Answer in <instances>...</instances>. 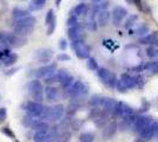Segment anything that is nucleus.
<instances>
[{
	"label": "nucleus",
	"mask_w": 158,
	"mask_h": 142,
	"mask_svg": "<svg viewBox=\"0 0 158 142\" xmlns=\"http://www.w3.org/2000/svg\"><path fill=\"white\" fill-rule=\"evenodd\" d=\"M0 101H1V95H0Z\"/></svg>",
	"instance_id": "obj_47"
},
{
	"label": "nucleus",
	"mask_w": 158,
	"mask_h": 142,
	"mask_svg": "<svg viewBox=\"0 0 158 142\" xmlns=\"http://www.w3.org/2000/svg\"><path fill=\"white\" fill-rule=\"evenodd\" d=\"M66 93L71 98H79L89 93V87L83 81H74L72 85L66 90Z\"/></svg>",
	"instance_id": "obj_4"
},
{
	"label": "nucleus",
	"mask_w": 158,
	"mask_h": 142,
	"mask_svg": "<svg viewBox=\"0 0 158 142\" xmlns=\"http://www.w3.org/2000/svg\"><path fill=\"white\" fill-rule=\"evenodd\" d=\"M60 2H61V0H56V5H57V6H59Z\"/></svg>",
	"instance_id": "obj_45"
},
{
	"label": "nucleus",
	"mask_w": 158,
	"mask_h": 142,
	"mask_svg": "<svg viewBox=\"0 0 158 142\" xmlns=\"http://www.w3.org/2000/svg\"><path fill=\"white\" fill-rule=\"evenodd\" d=\"M67 36H69V38L71 39L72 43H74V41H81L84 39V31H83V28L79 25L78 26L69 27Z\"/></svg>",
	"instance_id": "obj_16"
},
{
	"label": "nucleus",
	"mask_w": 158,
	"mask_h": 142,
	"mask_svg": "<svg viewBox=\"0 0 158 142\" xmlns=\"http://www.w3.org/2000/svg\"><path fill=\"white\" fill-rule=\"evenodd\" d=\"M131 70L132 71H135V72H142V71H144V67H143V64H139V65L133 67Z\"/></svg>",
	"instance_id": "obj_41"
},
{
	"label": "nucleus",
	"mask_w": 158,
	"mask_h": 142,
	"mask_svg": "<svg viewBox=\"0 0 158 142\" xmlns=\"http://www.w3.org/2000/svg\"><path fill=\"white\" fill-rule=\"evenodd\" d=\"M151 123H152L151 117H149V116H138V117L136 118L135 123H133L132 128H133V131L139 133V131H142L146 126H149V124H151Z\"/></svg>",
	"instance_id": "obj_14"
},
{
	"label": "nucleus",
	"mask_w": 158,
	"mask_h": 142,
	"mask_svg": "<svg viewBox=\"0 0 158 142\" xmlns=\"http://www.w3.org/2000/svg\"><path fill=\"white\" fill-rule=\"evenodd\" d=\"M133 114H135V113H133V109H132L130 105H127L126 103H123V102H118V105H117V108L114 110L113 116L125 118V117L131 116V115H133Z\"/></svg>",
	"instance_id": "obj_12"
},
{
	"label": "nucleus",
	"mask_w": 158,
	"mask_h": 142,
	"mask_svg": "<svg viewBox=\"0 0 158 142\" xmlns=\"http://www.w3.org/2000/svg\"><path fill=\"white\" fill-rule=\"evenodd\" d=\"M65 114V109L63 104H53L51 107H46L43 120L47 122H58L63 120Z\"/></svg>",
	"instance_id": "obj_2"
},
{
	"label": "nucleus",
	"mask_w": 158,
	"mask_h": 142,
	"mask_svg": "<svg viewBox=\"0 0 158 142\" xmlns=\"http://www.w3.org/2000/svg\"><path fill=\"white\" fill-rule=\"evenodd\" d=\"M52 56L53 51L50 49H40V50H37L35 54H34V57L38 58L39 61H48Z\"/></svg>",
	"instance_id": "obj_21"
},
{
	"label": "nucleus",
	"mask_w": 158,
	"mask_h": 142,
	"mask_svg": "<svg viewBox=\"0 0 158 142\" xmlns=\"http://www.w3.org/2000/svg\"><path fill=\"white\" fill-rule=\"evenodd\" d=\"M7 116V109L0 108V120H5Z\"/></svg>",
	"instance_id": "obj_42"
},
{
	"label": "nucleus",
	"mask_w": 158,
	"mask_h": 142,
	"mask_svg": "<svg viewBox=\"0 0 158 142\" xmlns=\"http://www.w3.org/2000/svg\"><path fill=\"white\" fill-rule=\"evenodd\" d=\"M144 67V71H149V72H158V61H152V62H146L143 64Z\"/></svg>",
	"instance_id": "obj_30"
},
{
	"label": "nucleus",
	"mask_w": 158,
	"mask_h": 142,
	"mask_svg": "<svg viewBox=\"0 0 158 142\" xmlns=\"http://www.w3.org/2000/svg\"><path fill=\"white\" fill-rule=\"evenodd\" d=\"M18 61V54H7L4 58H2V63L5 67H11L15 64V62Z\"/></svg>",
	"instance_id": "obj_27"
},
{
	"label": "nucleus",
	"mask_w": 158,
	"mask_h": 142,
	"mask_svg": "<svg viewBox=\"0 0 158 142\" xmlns=\"http://www.w3.org/2000/svg\"><path fill=\"white\" fill-rule=\"evenodd\" d=\"M66 47H67V43H66L65 39H60L59 41V49L60 50H63V51H65Z\"/></svg>",
	"instance_id": "obj_43"
},
{
	"label": "nucleus",
	"mask_w": 158,
	"mask_h": 142,
	"mask_svg": "<svg viewBox=\"0 0 158 142\" xmlns=\"http://www.w3.org/2000/svg\"><path fill=\"white\" fill-rule=\"evenodd\" d=\"M138 20V14H131V15H129V18L126 19L125 24H124V27L125 28H130L135 25V23Z\"/></svg>",
	"instance_id": "obj_31"
},
{
	"label": "nucleus",
	"mask_w": 158,
	"mask_h": 142,
	"mask_svg": "<svg viewBox=\"0 0 158 142\" xmlns=\"http://www.w3.org/2000/svg\"><path fill=\"white\" fill-rule=\"evenodd\" d=\"M117 130H118V124L116 122H111L106 126L105 130H104V136L105 137H112L117 133Z\"/></svg>",
	"instance_id": "obj_24"
},
{
	"label": "nucleus",
	"mask_w": 158,
	"mask_h": 142,
	"mask_svg": "<svg viewBox=\"0 0 158 142\" xmlns=\"http://www.w3.org/2000/svg\"><path fill=\"white\" fill-rule=\"evenodd\" d=\"M35 17L34 15H27V17H24L21 19H18L15 20V24H14V27H27V26H34L35 24Z\"/></svg>",
	"instance_id": "obj_19"
},
{
	"label": "nucleus",
	"mask_w": 158,
	"mask_h": 142,
	"mask_svg": "<svg viewBox=\"0 0 158 142\" xmlns=\"http://www.w3.org/2000/svg\"><path fill=\"white\" fill-rule=\"evenodd\" d=\"M46 142H53L52 140H50V141H46Z\"/></svg>",
	"instance_id": "obj_46"
},
{
	"label": "nucleus",
	"mask_w": 158,
	"mask_h": 142,
	"mask_svg": "<svg viewBox=\"0 0 158 142\" xmlns=\"http://www.w3.org/2000/svg\"><path fill=\"white\" fill-rule=\"evenodd\" d=\"M54 18H56V14H54V12H53V10H48L46 13V18H45V25L48 26V25L51 24V21H52Z\"/></svg>",
	"instance_id": "obj_38"
},
{
	"label": "nucleus",
	"mask_w": 158,
	"mask_h": 142,
	"mask_svg": "<svg viewBox=\"0 0 158 142\" xmlns=\"http://www.w3.org/2000/svg\"><path fill=\"white\" fill-rule=\"evenodd\" d=\"M93 1V4H99V2H102L103 0H92Z\"/></svg>",
	"instance_id": "obj_44"
},
{
	"label": "nucleus",
	"mask_w": 158,
	"mask_h": 142,
	"mask_svg": "<svg viewBox=\"0 0 158 142\" xmlns=\"http://www.w3.org/2000/svg\"><path fill=\"white\" fill-rule=\"evenodd\" d=\"M57 72V64L56 63H51V64H46V65H43L40 68L35 69L34 70V76L35 78H46L47 76Z\"/></svg>",
	"instance_id": "obj_8"
},
{
	"label": "nucleus",
	"mask_w": 158,
	"mask_h": 142,
	"mask_svg": "<svg viewBox=\"0 0 158 142\" xmlns=\"http://www.w3.org/2000/svg\"><path fill=\"white\" fill-rule=\"evenodd\" d=\"M44 82H45V84H46V85H53L54 83H59V82H58V76H57V72H54V74L47 76L46 78H44Z\"/></svg>",
	"instance_id": "obj_33"
},
{
	"label": "nucleus",
	"mask_w": 158,
	"mask_h": 142,
	"mask_svg": "<svg viewBox=\"0 0 158 142\" xmlns=\"http://www.w3.org/2000/svg\"><path fill=\"white\" fill-rule=\"evenodd\" d=\"M66 23H67V26L69 27L78 26V17H76V15L71 14V15L69 17V19H67Z\"/></svg>",
	"instance_id": "obj_37"
},
{
	"label": "nucleus",
	"mask_w": 158,
	"mask_h": 142,
	"mask_svg": "<svg viewBox=\"0 0 158 142\" xmlns=\"http://www.w3.org/2000/svg\"><path fill=\"white\" fill-rule=\"evenodd\" d=\"M110 17H111V13L107 11V10H103V11H99L97 13V25L100 27H104L107 25V23L110 20Z\"/></svg>",
	"instance_id": "obj_20"
},
{
	"label": "nucleus",
	"mask_w": 158,
	"mask_h": 142,
	"mask_svg": "<svg viewBox=\"0 0 158 142\" xmlns=\"http://www.w3.org/2000/svg\"><path fill=\"white\" fill-rule=\"evenodd\" d=\"M27 15H30V11L24 10V8H14L13 11H12V18L15 19V20L21 19V18L27 17Z\"/></svg>",
	"instance_id": "obj_28"
},
{
	"label": "nucleus",
	"mask_w": 158,
	"mask_h": 142,
	"mask_svg": "<svg viewBox=\"0 0 158 142\" xmlns=\"http://www.w3.org/2000/svg\"><path fill=\"white\" fill-rule=\"evenodd\" d=\"M97 75L98 77L100 78V81L103 82L104 84H106L107 87L110 88H116V84H117V77L116 75L111 72L110 70H107L105 68H99L97 70Z\"/></svg>",
	"instance_id": "obj_6"
},
{
	"label": "nucleus",
	"mask_w": 158,
	"mask_h": 142,
	"mask_svg": "<svg viewBox=\"0 0 158 142\" xmlns=\"http://www.w3.org/2000/svg\"><path fill=\"white\" fill-rule=\"evenodd\" d=\"M158 39V32H153V33H150L148 34L146 37H144V38H142L140 39V43L142 44H145V45H151V44H155L156 41H157Z\"/></svg>",
	"instance_id": "obj_29"
},
{
	"label": "nucleus",
	"mask_w": 158,
	"mask_h": 142,
	"mask_svg": "<svg viewBox=\"0 0 158 142\" xmlns=\"http://www.w3.org/2000/svg\"><path fill=\"white\" fill-rule=\"evenodd\" d=\"M87 11H89V8H87L85 4H78L77 6L73 8L72 14L76 15V17H83V15H85L87 13Z\"/></svg>",
	"instance_id": "obj_26"
},
{
	"label": "nucleus",
	"mask_w": 158,
	"mask_h": 142,
	"mask_svg": "<svg viewBox=\"0 0 158 142\" xmlns=\"http://www.w3.org/2000/svg\"><path fill=\"white\" fill-rule=\"evenodd\" d=\"M104 101H105V97L99 96V95H93L89 101V104L92 105L93 108H103Z\"/></svg>",
	"instance_id": "obj_22"
},
{
	"label": "nucleus",
	"mask_w": 158,
	"mask_h": 142,
	"mask_svg": "<svg viewBox=\"0 0 158 142\" xmlns=\"http://www.w3.org/2000/svg\"><path fill=\"white\" fill-rule=\"evenodd\" d=\"M94 139V135L92 133H83L81 135L79 136L80 142H92Z\"/></svg>",
	"instance_id": "obj_35"
},
{
	"label": "nucleus",
	"mask_w": 158,
	"mask_h": 142,
	"mask_svg": "<svg viewBox=\"0 0 158 142\" xmlns=\"http://www.w3.org/2000/svg\"><path fill=\"white\" fill-rule=\"evenodd\" d=\"M56 135V129H46V130H37L33 134V141L34 142H46L53 140Z\"/></svg>",
	"instance_id": "obj_9"
},
{
	"label": "nucleus",
	"mask_w": 158,
	"mask_h": 142,
	"mask_svg": "<svg viewBox=\"0 0 158 142\" xmlns=\"http://www.w3.org/2000/svg\"><path fill=\"white\" fill-rule=\"evenodd\" d=\"M148 32H149V26L145 25V24L139 25V26L133 31V33L136 34V36H144V34H148Z\"/></svg>",
	"instance_id": "obj_32"
},
{
	"label": "nucleus",
	"mask_w": 158,
	"mask_h": 142,
	"mask_svg": "<svg viewBox=\"0 0 158 142\" xmlns=\"http://www.w3.org/2000/svg\"><path fill=\"white\" fill-rule=\"evenodd\" d=\"M157 126H158V123L156 124L155 122L152 121L151 124L146 126L142 131H139L138 139L140 140V142H145V141H148V140H150L152 136L156 134V131L158 130V128H156Z\"/></svg>",
	"instance_id": "obj_11"
},
{
	"label": "nucleus",
	"mask_w": 158,
	"mask_h": 142,
	"mask_svg": "<svg viewBox=\"0 0 158 142\" xmlns=\"http://www.w3.org/2000/svg\"><path fill=\"white\" fill-rule=\"evenodd\" d=\"M14 33L20 36V37H27L33 32L34 26H27V27H13Z\"/></svg>",
	"instance_id": "obj_25"
},
{
	"label": "nucleus",
	"mask_w": 158,
	"mask_h": 142,
	"mask_svg": "<svg viewBox=\"0 0 158 142\" xmlns=\"http://www.w3.org/2000/svg\"><path fill=\"white\" fill-rule=\"evenodd\" d=\"M57 76H58V82L60 83V85L64 89H66V90L73 84V76L70 72H67L66 70H64V69L58 70Z\"/></svg>",
	"instance_id": "obj_10"
},
{
	"label": "nucleus",
	"mask_w": 158,
	"mask_h": 142,
	"mask_svg": "<svg viewBox=\"0 0 158 142\" xmlns=\"http://www.w3.org/2000/svg\"><path fill=\"white\" fill-rule=\"evenodd\" d=\"M58 61L60 62H67L70 61V56L66 54H60L59 56H58Z\"/></svg>",
	"instance_id": "obj_40"
},
{
	"label": "nucleus",
	"mask_w": 158,
	"mask_h": 142,
	"mask_svg": "<svg viewBox=\"0 0 158 142\" xmlns=\"http://www.w3.org/2000/svg\"><path fill=\"white\" fill-rule=\"evenodd\" d=\"M145 54L148 57H150V58H153L158 54V50L155 46H148L146 50H145Z\"/></svg>",
	"instance_id": "obj_36"
},
{
	"label": "nucleus",
	"mask_w": 158,
	"mask_h": 142,
	"mask_svg": "<svg viewBox=\"0 0 158 142\" xmlns=\"http://www.w3.org/2000/svg\"><path fill=\"white\" fill-rule=\"evenodd\" d=\"M45 109L46 107L43 105L39 102H34V101H28L25 103L24 105V110L27 113V115L33 116V117H39L43 120V116L45 113Z\"/></svg>",
	"instance_id": "obj_5"
},
{
	"label": "nucleus",
	"mask_w": 158,
	"mask_h": 142,
	"mask_svg": "<svg viewBox=\"0 0 158 142\" xmlns=\"http://www.w3.org/2000/svg\"><path fill=\"white\" fill-rule=\"evenodd\" d=\"M44 95H45L46 101H48L50 103L56 102L59 97V90H58V88H56L53 85H47L45 90H44Z\"/></svg>",
	"instance_id": "obj_17"
},
{
	"label": "nucleus",
	"mask_w": 158,
	"mask_h": 142,
	"mask_svg": "<svg viewBox=\"0 0 158 142\" xmlns=\"http://www.w3.org/2000/svg\"><path fill=\"white\" fill-rule=\"evenodd\" d=\"M142 81L143 80L140 77H135V76H131L130 74H123L120 76V78L117 81L116 88L120 93H125L126 90H129V89L138 87L139 83Z\"/></svg>",
	"instance_id": "obj_1"
},
{
	"label": "nucleus",
	"mask_w": 158,
	"mask_h": 142,
	"mask_svg": "<svg viewBox=\"0 0 158 142\" xmlns=\"http://www.w3.org/2000/svg\"><path fill=\"white\" fill-rule=\"evenodd\" d=\"M72 46L74 52H76V56L78 58H80V59H87V58H90L91 50H90L89 45L84 43V41H74V43H72Z\"/></svg>",
	"instance_id": "obj_7"
},
{
	"label": "nucleus",
	"mask_w": 158,
	"mask_h": 142,
	"mask_svg": "<svg viewBox=\"0 0 158 142\" xmlns=\"http://www.w3.org/2000/svg\"><path fill=\"white\" fill-rule=\"evenodd\" d=\"M117 105H118V101H116L114 98H105L102 109L105 111L107 115H113Z\"/></svg>",
	"instance_id": "obj_18"
},
{
	"label": "nucleus",
	"mask_w": 158,
	"mask_h": 142,
	"mask_svg": "<svg viewBox=\"0 0 158 142\" xmlns=\"http://www.w3.org/2000/svg\"><path fill=\"white\" fill-rule=\"evenodd\" d=\"M4 38H6L8 43L11 44V46L13 47H21L26 44V37H20L18 34H4Z\"/></svg>",
	"instance_id": "obj_15"
},
{
	"label": "nucleus",
	"mask_w": 158,
	"mask_h": 142,
	"mask_svg": "<svg viewBox=\"0 0 158 142\" xmlns=\"http://www.w3.org/2000/svg\"><path fill=\"white\" fill-rule=\"evenodd\" d=\"M87 68L90 69L91 71H97L98 70V63H97V61L93 58V57H90V58H87Z\"/></svg>",
	"instance_id": "obj_34"
},
{
	"label": "nucleus",
	"mask_w": 158,
	"mask_h": 142,
	"mask_svg": "<svg viewBox=\"0 0 158 142\" xmlns=\"http://www.w3.org/2000/svg\"><path fill=\"white\" fill-rule=\"evenodd\" d=\"M56 26H57V19L54 18V19L51 21V24L47 26V34H48V36H51V34L54 32V30H56Z\"/></svg>",
	"instance_id": "obj_39"
},
{
	"label": "nucleus",
	"mask_w": 158,
	"mask_h": 142,
	"mask_svg": "<svg viewBox=\"0 0 158 142\" xmlns=\"http://www.w3.org/2000/svg\"><path fill=\"white\" fill-rule=\"evenodd\" d=\"M26 87L28 94L32 97V101L39 102V103L44 101V90H45V88H44V85L41 84V82L38 78L30 81L27 83Z\"/></svg>",
	"instance_id": "obj_3"
},
{
	"label": "nucleus",
	"mask_w": 158,
	"mask_h": 142,
	"mask_svg": "<svg viewBox=\"0 0 158 142\" xmlns=\"http://www.w3.org/2000/svg\"><path fill=\"white\" fill-rule=\"evenodd\" d=\"M47 0H32L28 5V11L31 12H35V11H39L43 7L45 6Z\"/></svg>",
	"instance_id": "obj_23"
},
{
	"label": "nucleus",
	"mask_w": 158,
	"mask_h": 142,
	"mask_svg": "<svg viewBox=\"0 0 158 142\" xmlns=\"http://www.w3.org/2000/svg\"><path fill=\"white\" fill-rule=\"evenodd\" d=\"M112 21H113V25L118 26L119 24L123 21V19L127 15V11H126L125 7L123 6H116L112 11Z\"/></svg>",
	"instance_id": "obj_13"
}]
</instances>
